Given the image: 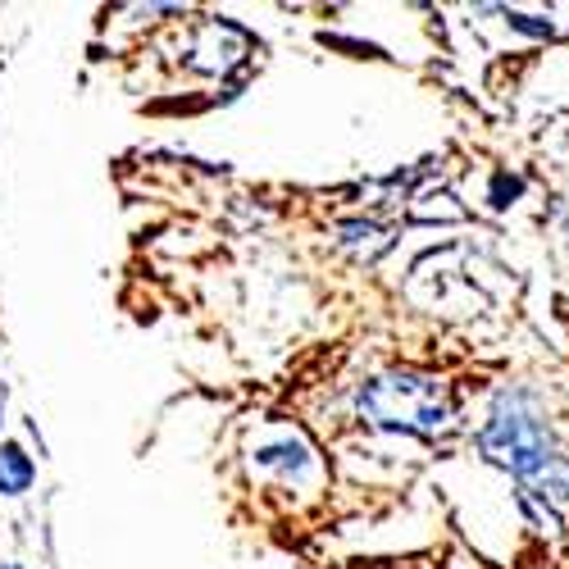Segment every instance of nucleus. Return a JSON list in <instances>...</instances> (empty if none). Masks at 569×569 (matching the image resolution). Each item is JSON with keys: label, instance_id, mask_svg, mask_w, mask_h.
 <instances>
[{"label": "nucleus", "instance_id": "6e6552de", "mask_svg": "<svg viewBox=\"0 0 569 569\" xmlns=\"http://www.w3.org/2000/svg\"><path fill=\"white\" fill-rule=\"evenodd\" d=\"M501 19H506V28L525 32V37H533V41H551V37H556V23H551V19H542V14H525V10H501Z\"/></svg>", "mask_w": 569, "mask_h": 569}, {"label": "nucleus", "instance_id": "1a4fd4ad", "mask_svg": "<svg viewBox=\"0 0 569 569\" xmlns=\"http://www.w3.org/2000/svg\"><path fill=\"white\" fill-rule=\"evenodd\" d=\"M0 569H19V565H0Z\"/></svg>", "mask_w": 569, "mask_h": 569}, {"label": "nucleus", "instance_id": "7ed1b4c3", "mask_svg": "<svg viewBox=\"0 0 569 569\" xmlns=\"http://www.w3.org/2000/svg\"><path fill=\"white\" fill-rule=\"evenodd\" d=\"M256 465L269 469V473H278V479H288V483H310L315 469H319L315 465V451H310V442L301 433H278L273 442H264L256 451Z\"/></svg>", "mask_w": 569, "mask_h": 569}, {"label": "nucleus", "instance_id": "20e7f679", "mask_svg": "<svg viewBox=\"0 0 569 569\" xmlns=\"http://www.w3.org/2000/svg\"><path fill=\"white\" fill-rule=\"evenodd\" d=\"M37 479V465L19 442H0V497H23Z\"/></svg>", "mask_w": 569, "mask_h": 569}, {"label": "nucleus", "instance_id": "423d86ee", "mask_svg": "<svg viewBox=\"0 0 569 569\" xmlns=\"http://www.w3.org/2000/svg\"><path fill=\"white\" fill-rule=\"evenodd\" d=\"M519 510H525L529 529H538L542 538H560V533H565V519H560V510H556L551 501L529 497V492H519Z\"/></svg>", "mask_w": 569, "mask_h": 569}, {"label": "nucleus", "instance_id": "39448f33", "mask_svg": "<svg viewBox=\"0 0 569 569\" xmlns=\"http://www.w3.org/2000/svg\"><path fill=\"white\" fill-rule=\"evenodd\" d=\"M342 232V247H351L356 256H365V260H373V256H383L388 247H392V237L378 228V223H365V219H356V223H342L338 228Z\"/></svg>", "mask_w": 569, "mask_h": 569}, {"label": "nucleus", "instance_id": "f257e3e1", "mask_svg": "<svg viewBox=\"0 0 569 569\" xmlns=\"http://www.w3.org/2000/svg\"><path fill=\"white\" fill-rule=\"evenodd\" d=\"M473 447H479L488 465L506 469L519 483V492L542 497L556 510L569 506V451L556 442L542 397L533 388L506 383L492 397L479 433H473Z\"/></svg>", "mask_w": 569, "mask_h": 569}, {"label": "nucleus", "instance_id": "0eeeda50", "mask_svg": "<svg viewBox=\"0 0 569 569\" xmlns=\"http://www.w3.org/2000/svg\"><path fill=\"white\" fill-rule=\"evenodd\" d=\"M519 197H525V178L510 173V169H497V173H492V187H488L492 210H506V206H515Z\"/></svg>", "mask_w": 569, "mask_h": 569}, {"label": "nucleus", "instance_id": "f03ea898", "mask_svg": "<svg viewBox=\"0 0 569 569\" xmlns=\"http://www.w3.org/2000/svg\"><path fill=\"white\" fill-rule=\"evenodd\" d=\"M356 406L373 429L410 433V438H438L456 419L447 383L433 373H419V369H388V373L369 378Z\"/></svg>", "mask_w": 569, "mask_h": 569}]
</instances>
